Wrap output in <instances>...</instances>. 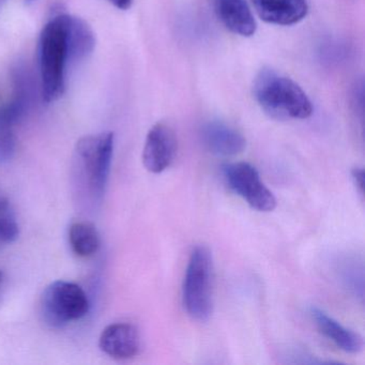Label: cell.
<instances>
[{"instance_id":"6da1fadb","label":"cell","mask_w":365,"mask_h":365,"mask_svg":"<svg viewBox=\"0 0 365 365\" xmlns=\"http://www.w3.org/2000/svg\"><path fill=\"white\" fill-rule=\"evenodd\" d=\"M253 96L266 114L279 120H303L313 114V104L292 78L264 68L254 78Z\"/></svg>"},{"instance_id":"7a4b0ae2","label":"cell","mask_w":365,"mask_h":365,"mask_svg":"<svg viewBox=\"0 0 365 365\" xmlns=\"http://www.w3.org/2000/svg\"><path fill=\"white\" fill-rule=\"evenodd\" d=\"M67 63L65 26L63 14H58L46 23L39 40L42 95L48 103L57 101L65 93Z\"/></svg>"},{"instance_id":"3957f363","label":"cell","mask_w":365,"mask_h":365,"mask_svg":"<svg viewBox=\"0 0 365 365\" xmlns=\"http://www.w3.org/2000/svg\"><path fill=\"white\" fill-rule=\"evenodd\" d=\"M213 262L210 250L198 245L192 251L183 281V305L198 322H206L212 314Z\"/></svg>"},{"instance_id":"277c9868","label":"cell","mask_w":365,"mask_h":365,"mask_svg":"<svg viewBox=\"0 0 365 365\" xmlns=\"http://www.w3.org/2000/svg\"><path fill=\"white\" fill-rule=\"evenodd\" d=\"M113 153L114 134L112 132L85 136L76 145V163L88 185L89 191L95 197H101L106 191Z\"/></svg>"},{"instance_id":"5b68a950","label":"cell","mask_w":365,"mask_h":365,"mask_svg":"<svg viewBox=\"0 0 365 365\" xmlns=\"http://www.w3.org/2000/svg\"><path fill=\"white\" fill-rule=\"evenodd\" d=\"M41 309L44 319L51 326H66L87 315L88 297L78 284L56 281L44 290Z\"/></svg>"},{"instance_id":"8992f818","label":"cell","mask_w":365,"mask_h":365,"mask_svg":"<svg viewBox=\"0 0 365 365\" xmlns=\"http://www.w3.org/2000/svg\"><path fill=\"white\" fill-rule=\"evenodd\" d=\"M224 179L230 189L242 197L252 208L260 212H270L277 207L272 192L260 180L257 170L245 162L223 166Z\"/></svg>"},{"instance_id":"52a82bcc","label":"cell","mask_w":365,"mask_h":365,"mask_svg":"<svg viewBox=\"0 0 365 365\" xmlns=\"http://www.w3.org/2000/svg\"><path fill=\"white\" fill-rule=\"evenodd\" d=\"M177 138L174 130L159 123L153 125L147 134L143 150V163L147 170L160 174L168 170L177 155Z\"/></svg>"},{"instance_id":"ba28073f","label":"cell","mask_w":365,"mask_h":365,"mask_svg":"<svg viewBox=\"0 0 365 365\" xmlns=\"http://www.w3.org/2000/svg\"><path fill=\"white\" fill-rule=\"evenodd\" d=\"M99 346L108 356L117 360H127L140 352V333L134 324L116 322L102 331Z\"/></svg>"},{"instance_id":"9c48e42d","label":"cell","mask_w":365,"mask_h":365,"mask_svg":"<svg viewBox=\"0 0 365 365\" xmlns=\"http://www.w3.org/2000/svg\"><path fill=\"white\" fill-rule=\"evenodd\" d=\"M27 102L29 93L20 83L14 100L0 108V162L9 161L16 151L14 128L24 116Z\"/></svg>"},{"instance_id":"30bf717a","label":"cell","mask_w":365,"mask_h":365,"mask_svg":"<svg viewBox=\"0 0 365 365\" xmlns=\"http://www.w3.org/2000/svg\"><path fill=\"white\" fill-rule=\"evenodd\" d=\"M213 12L224 27L234 35H255L257 24L245 0H211Z\"/></svg>"},{"instance_id":"8fae6325","label":"cell","mask_w":365,"mask_h":365,"mask_svg":"<svg viewBox=\"0 0 365 365\" xmlns=\"http://www.w3.org/2000/svg\"><path fill=\"white\" fill-rule=\"evenodd\" d=\"M256 14L264 22L277 26H292L307 18V0H251Z\"/></svg>"},{"instance_id":"7c38bea8","label":"cell","mask_w":365,"mask_h":365,"mask_svg":"<svg viewBox=\"0 0 365 365\" xmlns=\"http://www.w3.org/2000/svg\"><path fill=\"white\" fill-rule=\"evenodd\" d=\"M202 142L206 148L219 157H234L245 150V136L223 121H209L202 127Z\"/></svg>"},{"instance_id":"4fadbf2b","label":"cell","mask_w":365,"mask_h":365,"mask_svg":"<svg viewBox=\"0 0 365 365\" xmlns=\"http://www.w3.org/2000/svg\"><path fill=\"white\" fill-rule=\"evenodd\" d=\"M68 63H78L95 50L96 37L88 23L78 16L63 14Z\"/></svg>"},{"instance_id":"5bb4252c","label":"cell","mask_w":365,"mask_h":365,"mask_svg":"<svg viewBox=\"0 0 365 365\" xmlns=\"http://www.w3.org/2000/svg\"><path fill=\"white\" fill-rule=\"evenodd\" d=\"M311 316L320 332L332 341L339 349L347 354H359L362 351L363 339L358 333L346 328L318 307H312Z\"/></svg>"},{"instance_id":"9a60e30c","label":"cell","mask_w":365,"mask_h":365,"mask_svg":"<svg viewBox=\"0 0 365 365\" xmlns=\"http://www.w3.org/2000/svg\"><path fill=\"white\" fill-rule=\"evenodd\" d=\"M69 242L72 251L83 258L95 255L101 245L97 228L89 222H76L70 226Z\"/></svg>"},{"instance_id":"2e32d148","label":"cell","mask_w":365,"mask_h":365,"mask_svg":"<svg viewBox=\"0 0 365 365\" xmlns=\"http://www.w3.org/2000/svg\"><path fill=\"white\" fill-rule=\"evenodd\" d=\"M18 220L8 198L0 196V245L11 243L19 238Z\"/></svg>"},{"instance_id":"e0dca14e","label":"cell","mask_w":365,"mask_h":365,"mask_svg":"<svg viewBox=\"0 0 365 365\" xmlns=\"http://www.w3.org/2000/svg\"><path fill=\"white\" fill-rule=\"evenodd\" d=\"M351 177L356 189L360 194H363V190H364V170L363 168H354L351 170Z\"/></svg>"},{"instance_id":"ac0fdd59","label":"cell","mask_w":365,"mask_h":365,"mask_svg":"<svg viewBox=\"0 0 365 365\" xmlns=\"http://www.w3.org/2000/svg\"><path fill=\"white\" fill-rule=\"evenodd\" d=\"M119 10H128L133 5L134 0H108Z\"/></svg>"},{"instance_id":"d6986e66","label":"cell","mask_w":365,"mask_h":365,"mask_svg":"<svg viewBox=\"0 0 365 365\" xmlns=\"http://www.w3.org/2000/svg\"><path fill=\"white\" fill-rule=\"evenodd\" d=\"M3 281H4V273L1 272V271H0V285H1V284H3Z\"/></svg>"},{"instance_id":"ffe728a7","label":"cell","mask_w":365,"mask_h":365,"mask_svg":"<svg viewBox=\"0 0 365 365\" xmlns=\"http://www.w3.org/2000/svg\"><path fill=\"white\" fill-rule=\"evenodd\" d=\"M7 3V0H0V8L3 7L4 4Z\"/></svg>"},{"instance_id":"44dd1931","label":"cell","mask_w":365,"mask_h":365,"mask_svg":"<svg viewBox=\"0 0 365 365\" xmlns=\"http://www.w3.org/2000/svg\"><path fill=\"white\" fill-rule=\"evenodd\" d=\"M25 1H26L27 4H31L34 3V1H36V0H25Z\"/></svg>"}]
</instances>
